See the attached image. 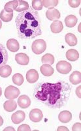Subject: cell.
Wrapping results in <instances>:
<instances>
[{
    "mask_svg": "<svg viewBox=\"0 0 81 131\" xmlns=\"http://www.w3.org/2000/svg\"><path fill=\"white\" fill-rule=\"evenodd\" d=\"M71 88L63 81L55 83H44L41 91L36 93L35 97L51 108H60L66 104L69 97Z\"/></svg>",
    "mask_w": 81,
    "mask_h": 131,
    "instance_id": "1",
    "label": "cell"
},
{
    "mask_svg": "<svg viewBox=\"0 0 81 131\" xmlns=\"http://www.w3.org/2000/svg\"><path fill=\"white\" fill-rule=\"evenodd\" d=\"M15 23L18 36L20 38L34 39L42 34L41 20L38 12L31 6L18 15Z\"/></svg>",
    "mask_w": 81,
    "mask_h": 131,
    "instance_id": "2",
    "label": "cell"
},
{
    "mask_svg": "<svg viewBox=\"0 0 81 131\" xmlns=\"http://www.w3.org/2000/svg\"><path fill=\"white\" fill-rule=\"evenodd\" d=\"M46 48V44L42 39H38L34 41L31 46L32 51L36 54L39 55L45 51Z\"/></svg>",
    "mask_w": 81,
    "mask_h": 131,
    "instance_id": "3",
    "label": "cell"
},
{
    "mask_svg": "<svg viewBox=\"0 0 81 131\" xmlns=\"http://www.w3.org/2000/svg\"><path fill=\"white\" fill-rule=\"evenodd\" d=\"M56 68L58 71L63 74L69 73L72 69L71 64L66 61H60L57 64Z\"/></svg>",
    "mask_w": 81,
    "mask_h": 131,
    "instance_id": "4",
    "label": "cell"
},
{
    "mask_svg": "<svg viewBox=\"0 0 81 131\" xmlns=\"http://www.w3.org/2000/svg\"><path fill=\"white\" fill-rule=\"evenodd\" d=\"M20 94L19 89L12 85H10L6 89L5 95L7 99L13 100L18 97Z\"/></svg>",
    "mask_w": 81,
    "mask_h": 131,
    "instance_id": "5",
    "label": "cell"
},
{
    "mask_svg": "<svg viewBox=\"0 0 81 131\" xmlns=\"http://www.w3.org/2000/svg\"><path fill=\"white\" fill-rule=\"evenodd\" d=\"M43 117V114L41 111L38 108L32 110L29 114V117L30 120L35 123L41 121Z\"/></svg>",
    "mask_w": 81,
    "mask_h": 131,
    "instance_id": "6",
    "label": "cell"
},
{
    "mask_svg": "<svg viewBox=\"0 0 81 131\" xmlns=\"http://www.w3.org/2000/svg\"><path fill=\"white\" fill-rule=\"evenodd\" d=\"M26 115L22 111L19 110L12 115L11 119L13 123L19 124L25 120Z\"/></svg>",
    "mask_w": 81,
    "mask_h": 131,
    "instance_id": "7",
    "label": "cell"
},
{
    "mask_svg": "<svg viewBox=\"0 0 81 131\" xmlns=\"http://www.w3.org/2000/svg\"><path fill=\"white\" fill-rule=\"evenodd\" d=\"M46 15L47 18L51 21H55L60 17V12L54 8L48 9L47 10Z\"/></svg>",
    "mask_w": 81,
    "mask_h": 131,
    "instance_id": "8",
    "label": "cell"
},
{
    "mask_svg": "<svg viewBox=\"0 0 81 131\" xmlns=\"http://www.w3.org/2000/svg\"><path fill=\"white\" fill-rule=\"evenodd\" d=\"M39 77L38 73L35 69H30L27 73L26 79L27 81L30 83H36L38 80Z\"/></svg>",
    "mask_w": 81,
    "mask_h": 131,
    "instance_id": "9",
    "label": "cell"
},
{
    "mask_svg": "<svg viewBox=\"0 0 81 131\" xmlns=\"http://www.w3.org/2000/svg\"><path fill=\"white\" fill-rule=\"evenodd\" d=\"M8 59V54L5 47L0 43V68L7 63Z\"/></svg>",
    "mask_w": 81,
    "mask_h": 131,
    "instance_id": "10",
    "label": "cell"
},
{
    "mask_svg": "<svg viewBox=\"0 0 81 131\" xmlns=\"http://www.w3.org/2000/svg\"><path fill=\"white\" fill-rule=\"evenodd\" d=\"M15 59L18 64L22 65H27L29 62V57L23 53H19L16 54Z\"/></svg>",
    "mask_w": 81,
    "mask_h": 131,
    "instance_id": "11",
    "label": "cell"
},
{
    "mask_svg": "<svg viewBox=\"0 0 81 131\" xmlns=\"http://www.w3.org/2000/svg\"><path fill=\"white\" fill-rule=\"evenodd\" d=\"M18 102L20 107L23 109L29 107L31 103L30 98L26 95L20 96L18 98Z\"/></svg>",
    "mask_w": 81,
    "mask_h": 131,
    "instance_id": "12",
    "label": "cell"
},
{
    "mask_svg": "<svg viewBox=\"0 0 81 131\" xmlns=\"http://www.w3.org/2000/svg\"><path fill=\"white\" fill-rule=\"evenodd\" d=\"M8 49L12 52H15L18 51L20 45L18 40L14 39H10L8 40L6 43Z\"/></svg>",
    "mask_w": 81,
    "mask_h": 131,
    "instance_id": "13",
    "label": "cell"
},
{
    "mask_svg": "<svg viewBox=\"0 0 81 131\" xmlns=\"http://www.w3.org/2000/svg\"><path fill=\"white\" fill-rule=\"evenodd\" d=\"M72 113L67 110H64L59 113L58 118L59 121L63 123H67L72 119Z\"/></svg>",
    "mask_w": 81,
    "mask_h": 131,
    "instance_id": "14",
    "label": "cell"
},
{
    "mask_svg": "<svg viewBox=\"0 0 81 131\" xmlns=\"http://www.w3.org/2000/svg\"><path fill=\"white\" fill-rule=\"evenodd\" d=\"M50 28L51 31L54 34H58L62 31L63 26L61 21L56 20L52 23Z\"/></svg>",
    "mask_w": 81,
    "mask_h": 131,
    "instance_id": "15",
    "label": "cell"
},
{
    "mask_svg": "<svg viewBox=\"0 0 81 131\" xmlns=\"http://www.w3.org/2000/svg\"><path fill=\"white\" fill-rule=\"evenodd\" d=\"M40 71L44 76L50 77L53 74L54 70L50 64H43L40 68Z\"/></svg>",
    "mask_w": 81,
    "mask_h": 131,
    "instance_id": "16",
    "label": "cell"
},
{
    "mask_svg": "<svg viewBox=\"0 0 81 131\" xmlns=\"http://www.w3.org/2000/svg\"><path fill=\"white\" fill-rule=\"evenodd\" d=\"M66 56L69 61H75L78 60L79 57L78 52L74 49H70L67 52Z\"/></svg>",
    "mask_w": 81,
    "mask_h": 131,
    "instance_id": "17",
    "label": "cell"
},
{
    "mask_svg": "<svg viewBox=\"0 0 81 131\" xmlns=\"http://www.w3.org/2000/svg\"><path fill=\"white\" fill-rule=\"evenodd\" d=\"M78 21V19L76 16L72 15H68L64 19L66 26L70 28L75 26Z\"/></svg>",
    "mask_w": 81,
    "mask_h": 131,
    "instance_id": "18",
    "label": "cell"
},
{
    "mask_svg": "<svg viewBox=\"0 0 81 131\" xmlns=\"http://www.w3.org/2000/svg\"><path fill=\"white\" fill-rule=\"evenodd\" d=\"M81 73L78 71H74L70 77V81L73 84L76 85L81 82Z\"/></svg>",
    "mask_w": 81,
    "mask_h": 131,
    "instance_id": "19",
    "label": "cell"
},
{
    "mask_svg": "<svg viewBox=\"0 0 81 131\" xmlns=\"http://www.w3.org/2000/svg\"><path fill=\"white\" fill-rule=\"evenodd\" d=\"M66 42L70 46L74 47L77 43V39L76 36L71 33H68L65 36Z\"/></svg>",
    "mask_w": 81,
    "mask_h": 131,
    "instance_id": "20",
    "label": "cell"
},
{
    "mask_svg": "<svg viewBox=\"0 0 81 131\" xmlns=\"http://www.w3.org/2000/svg\"><path fill=\"white\" fill-rule=\"evenodd\" d=\"M17 106L16 102L13 100L6 101L4 104V108L7 112H11L14 111Z\"/></svg>",
    "mask_w": 81,
    "mask_h": 131,
    "instance_id": "21",
    "label": "cell"
},
{
    "mask_svg": "<svg viewBox=\"0 0 81 131\" xmlns=\"http://www.w3.org/2000/svg\"><path fill=\"white\" fill-rule=\"evenodd\" d=\"M18 4V1H10L7 3L4 7V9L8 13L13 12L17 7Z\"/></svg>",
    "mask_w": 81,
    "mask_h": 131,
    "instance_id": "22",
    "label": "cell"
},
{
    "mask_svg": "<svg viewBox=\"0 0 81 131\" xmlns=\"http://www.w3.org/2000/svg\"><path fill=\"white\" fill-rule=\"evenodd\" d=\"M12 69L8 65H4L0 68V76L3 78H7L11 74Z\"/></svg>",
    "mask_w": 81,
    "mask_h": 131,
    "instance_id": "23",
    "label": "cell"
},
{
    "mask_svg": "<svg viewBox=\"0 0 81 131\" xmlns=\"http://www.w3.org/2000/svg\"><path fill=\"white\" fill-rule=\"evenodd\" d=\"M13 16V12L11 13H8L4 9L1 11L0 14L1 19L4 22H8L12 19Z\"/></svg>",
    "mask_w": 81,
    "mask_h": 131,
    "instance_id": "24",
    "label": "cell"
},
{
    "mask_svg": "<svg viewBox=\"0 0 81 131\" xmlns=\"http://www.w3.org/2000/svg\"><path fill=\"white\" fill-rule=\"evenodd\" d=\"M18 5L15 10L16 11L20 12L25 11L29 9V6L28 2L25 1L18 0Z\"/></svg>",
    "mask_w": 81,
    "mask_h": 131,
    "instance_id": "25",
    "label": "cell"
},
{
    "mask_svg": "<svg viewBox=\"0 0 81 131\" xmlns=\"http://www.w3.org/2000/svg\"><path fill=\"white\" fill-rule=\"evenodd\" d=\"M54 57L51 54L47 53L42 57V62L43 63L52 65L54 63Z\"/></svg>",
    "mask_w": 81,
    "mask_h": 131,
    "instance_id": "26",
    "label": "cell"
},
{
    "mask_svg": "<svg viewBox=\"0 0 81 131\" xmlns=\"http://www.w3.org/2000/svg\"><path fill=\"white\" fill-rule=\"evenodd\" d=\"M12 80L14 84L18 86L21 85L24 81L23 75L19 73L14 74L12 78Z\"/></svg>",
    "mask_w": 81,
    "mask_h": 131,
    "instance_id": "27",
    "label": "cell"
},
{
    "mask_svg": "<svg viewBox=\"0 0 81 131\" xmlns=\"http://www.w3.org/2000/svg\"><path fill=\"white\" fill-rule=\"evenodd\" d=\"M42 2L44 7L50 9L57 6L59 1L58 0H43Z\"/></svg>",
    "mask_w": 81,
    "mask_h": 131,
    "instance_id": "28",
    "label": "cell"
},
{
    "mask_svg": "<svg viewBox=\"0 0 81 131\" xmlns=\"http://www.w3.org/2000/svg\"><path fill=\"white\" fill-rule=\"evenodd\" d=\"M42 1L33 0L32 1V6L34 9L36 10H42L43 7Z\"/></svg>",
    "mask_w": 81,
    "mask_h": 131,
    "instance_id": "29",
    "label": "cell"
},
{
    "mask_svg": "<svg viewBox=\"0 0 81 131\" xmlns=\"http://www.w3.org/2000/svg\"><path fill=\"white\" fill-rule=\"evenodd\" d=\"M80 0H69V5L72 7L76 8L78 7L80 5Z\"/></svg>",
    "mask_w": 81,
    "mask_h": 131,
    "instance_id": "30",
    "label": "cell"
},
{
    "mask_svg": "<svg viewBox=\"0 0 81 131\" xmlns=\"http://www.w3.org/2000/svg\"><path fill=\"white\" fill-rule=\"evenodd\" d=\"M31 130L30 126L26 124H23L20 126L18 129V131Z\"/></svg>",
    "mask_w": 81,
    "mask_h": 131,
    "instance_id": "31",
    "label": "cell"
},
{
    "mask_svg": "<svg viewBox=\"0 0 81 131\" xmlns=\"http://www.w3.org/2000/svg\"><path fill=\"white\" fill-rule=\"evenodd\" d=\"M81 124L79 123H76L73 126V131H81Z\"/></svg>",
    "mask_w": 81,
    "mask_h": 131,
    "instance_id": "32",
    "label": "cell"
},
{
    "mask_svg": "<svg viewBox=\"0 0 81 131\" xmlns=\"http://www.w3.org/2000/svg\"><path fill=\"white\" fill-rule=\"evenodd\" d=\"M76 95L79 98H81V85L79 86L76 88Z\"/></svg>",
    "mask_w": 81,
    "mask_h": 131,
    "instance_id": "33",
    "label": "cell"
},
{
    "mask_svg": "<svg viewBox=\"0 0 81 131\" xmlns=\"http://www.w3.org/2000/svg\"><path fill=\"white\" fill-rule=\"evenodd\" d=\"M57 131H69V130L67 127L64 126H61L58 127Z\"/></svg>",
    "mask_w": 81,
    "mask_h": 131,
    "instance_id": "34",
    "label": "cell"
},
{
    "mask_svg": "<svg viewBox=\"0 0 81 131\" xmlns=\"http://www.w3.org/2000/svg\"><path fill=\"white\" fill-rule=\"evenodd\" d=\"M4 122L3 120L2 117L0 116V126L2 125Z\"/></svg>",
    "mask_w": 81,
    "mask_h": 131,
    "instance_id": "35",
    "label": "cell"
},
{
    "mask_svg": "<svg viewBox=\"0 0 81 131\" xmlns=\"http://www.w3.org/2000/svg\"><path fill=\"white\" fill-rule=\"evenodd\" d=\"M2 21H1V20H0V30L1 29V28L2 27Z\"/></svg>",
    "mask_w": 81,
    "mask_h": 131,
    "instance_id": "36",
    "label": "cell"
},
{
    "mask_svg": "<svg viewBox=\"0 0 81 131\" xmlns=\"http://www.w3.org/2000/svg\"><path fill=\"white\" fill-rule=\"evenodd\" d=\"M2 95V89L1 87H0V97Z\"/></svg>",
    "mask_w": 81,
    "mask_h": 131,
    "instance_id": "37",
    "label": "cell"
}]
</instances>
